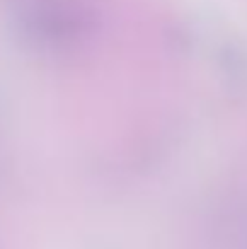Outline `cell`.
Wrapping results in <instances>:
<instances>
[]
</instances>
